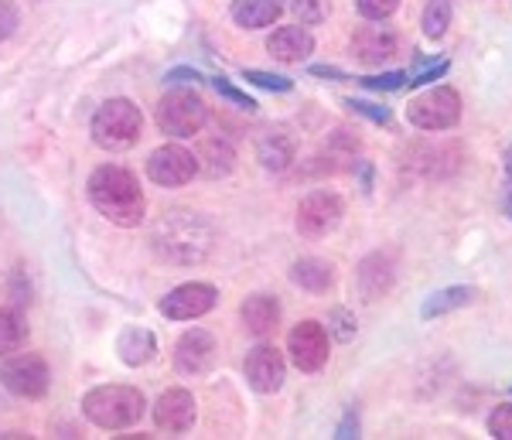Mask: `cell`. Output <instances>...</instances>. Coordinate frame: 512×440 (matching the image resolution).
Here are the masks:
<instances>
[{
  "label": "cell",
  "instance_id": "obj_1",
  "mask_svg": "<svg viewBox=\"0 0 512 440\" xmlns=\"http://www.w3.org/2000/svg\"><path fill=\"white\" fill-rule=\"evenodd\" d=\"M89 202L93 209L110 219L120 229H134L144 222L147 198L140 192V181L134 171L120 168V164H103L89 174Z\"/></svg>",
  "mask_w": 512,
  "mask_h": 440
},
{
  "label": "cell",
  "instance_id": "obj_2",
  "mask_svg": "<svg viewBox=\"0 0 512 440\" xmlns=\"http://www.w3.org/2000/svg\"><path fill=\"white\" fill-rule=\"evenodd\" d=\"M151 243H154V253H158L164 263L192 267V263H202L205 256L212 253L216 232H212L209 222L195 212H168L158 226H154Z\"/></svg>",
  "mask_w": 512,
  "mask_h": 440
},
{
  "label": "cell",
  "instance_id": "obj_3",
  "mask_svg": "<svg viewBox=\"0 0 512 440\" xmlns=\"http://www.w3.org/2000/svg\"><path fill=\"white\" fill-rule=\"evenodd\" d=\"M144 393L134 386H96L82 396V413H86L89 423L103 430H123L134 427V423L144 417Z\"/></svg>",
  "mask_w": 512,
  "mask_h": 440
},
{
  "label": "cell",
  "instance_id": "obj_4",
  "mask_svg": "<svg viewBox=\"0 0 512 440\" xmlns=\"http://www.w3.org/2000/svg\"><path fill=\"white\" fill-rule=\"evenodd\" d=\"M140 127H144V116H140L137 103L106 99L93 116V140L103 151H130L140 140Z\"/></svg>",
  "mask_w": 512,
  "mask_h": 440
},
{
  "label": "cell",
  "instance_id": "obj_5",
  "mask_svg": "<svg viewBox=\"0 0 512 440\" xmlns=\"http://www.w3.org/2000/svg\"><path fill=\"white\" fill-rule=\"evenodd\" d=\"M154 120H158V127L168 137L185 140V137H195L198 130L205 127V120H209V110H205L202 96L192 93V89H171V93L158 103V113H154Z\"/></svg>",
  "mask_w": 512,
  "mask_h": 440
},
{
  "label": "cell",
  "instance_id": "obj_6",
  "mask_svg": "<svg viewBox=\"0 0 512 440\" xmlns=\"http://www.w3.org/2000/svg\"><path fill=\"white\" fill-rule=\"evenodd\" d=\"M407 120L417 130H451L461 120V96L451 86H434L431 93L410 99Z\"/></svg>",
  "mask_w": 512,
  "mask_h": 440
},
{
  "label": "cell",
  "instance_id": "obj_7",
  "mask_svg": "<svg viewBox=\"0 0 512 440\" xmlns=\"http://www.w3.org/2000/svg\"><path fill=\"white\" fill-rule=\"evenodd\" d=\"M342 215H345V205L335 192H311L297 205V232L308 239H321L338 229Z\"/></svg>",
  "mask_w": 512,
  "mask_h": 440
},
{
  "label": "cell",
  "instance_id": "obj_8",
  "mask_svg": "<svg viewBox=\"0 0 512 440\" xmlns=\"http://www.w3.org/2000/svg\"><path fill=\"white\" fill-rule=\"evenodd\" d=\"M0 379H4V386L11 389L14 396H21V400H41V396L48 393V383H52V372H48L41 355H14V359L4 365Z\"/></svg>",
  "mask_w": 512,
  "mask_h": 440
},
{
  "label": "cell",
  "instance_id": "obj_9",
  "mask_svg": "<svg viewBox=\"0 0 512 440\" xmlns=\"http://www.w3.org/2000/svg\"><path fill=\"white\" fill-rule=\"evenodd\" d=\"M147 174H151L154 185L181 188L198 174V157L192 151H185V147H178V144L158 147V151L147 157Z\"/></svg>",
  "mask_w": 512,
  "mask_h": 440
},
{
  "label": "cell",
  "instance_id": "obj_10",
  "mask_svg": "<svg viewBox=\"0 0 512 440\" xmlns=\"http://www.w3.org/2000/svg\"><path fill=\"white\" fill-rule=\"evenodd\" d=\"M287 352L301 372H318L328 362V331L318 321H301L287 335Z\"/></svg>",
  "mask_w": 512,
  "mask_h": 440
},
{
  "label": "cell",
  "instance_id": "obj_11",
  "mask_svg": "<svg viewBox=\"0 0 512 440\" xmlns=\"http://www.w3.org/2000/svg\"><path fill=\"white\" fill-rule=\"evenodd\" d=\"M219 294L212 284H181L161 301V314L168 321H195L216 307Z\"/></svg>",
  "mask_w": 512,
  "mask_h": 440
},
{
  "label": "cell",
  "instance_id": "obj_12",
  "mask_svg": "<svg viewBox=\"0 0 512 440\" xmlns=\"http://www.w3.org/2000/svg\"><path fill=\"white\" fill-rule=\"evenodd\" d=\"M243 369H246V383L263 396L277 393V389L284 386V376H287V362L274 345H256L253 352L246 355Z\"/></svg>",
  "mask_w": 512,
  "mask_h": 440
},
{
  "label": "cell",
  "instance_id": "obj_13",
  "mask_svg": "<svg viewBox=\"0 0 512 440\" xmlns=\"http://www.w3.org/2000/svg\"><path fill=\"white\" fill-rule=\"evenodd\" d=\"M216 362V338L202 328H192L175 345V369L181 376H202Z\"/></svg>",
  "mask_w": 512,
  "mask_h": 440
},
{
  "label": "cell",
  "instance_id": "obj_14",
  "mask_svg": "<svg viewBox=\"0 0 512 440\" xmlns=\"http://www.w3.org/2000/svg\"><path fill=\"white\" fill-rule=\"evenodd\" d=\"M393 280H396V263L390 253H369L359 263V270H355V287H359V297L366 304H376L379 297L390 294Z\"/></svg>",
  "mask_w": 512,
  "mask_h": 440
},
{
  "label": "cell",
  "instance_id": "obj_15",
  "mask_svg": "<svg viewBox=\"0 0 512 440\" xmlns=\"http://www.w3.org/2000/svg\"><path fill=\"white\" fill-rule=\"evenodd\" d=\"M154 423L168 434H185L195 423V396L188 389H168L158 403H154Z\"/></svg>",
  "mask_w": 512,
  "mask_h": 440
},
{
  "label": "cell",
  "instance_id": "obj_16",
  "mask_svg": "<svg viewBox=\"0 0 512 440\" xmlns=\"http://www.w3.org/2000/svg\"><path fill=\"white\" fill-rule=\"evenodd\" d=\"M400 52V41L393 31H386L383 24H366V28L355 31L352 38V55L366 65H383Z\"/></svg>",
  "mask_w": 512,
  "mask_h": 440
},
{
  "label": "cell",
  "instance_id": "obj_17",
  "mask_svg": "<svg viewBox=\"0 0 512 440\" xmlns=\"http://www.w3.org/2000/svg\"><path fill=\"white\" fill-rule=\"evenodd\" d=\"M267 52L277 58V62L297 65L304 62L311 52H315V38L304 24H287V28H277L274 35L267 38Z\"/></svg>",
  "mask_w": 512,
  "mask_h": 440
},
{
  "label": "cell",
  "instance_id": "obj_18",
  "mask_svg": "<svg viewBox=\"0 0 512 440\" xmlns=\"http://www.w3.org/2000/svg\"><path fill=\"white\" fill-rule=\"evenodd\" d=\"M465 154H461L458 144H427V147H414V161L410 168H420L424 178H448L461 168Z\"/></svg>",
  "mask_w": 512,
  "mask_h": 440
},
{
  "label": "cell",
  "instance_id": "obj_19",
  "mask_svg": "<svg viewBox=\"0 0 512 440\" xmlns=\"http://www.w3.org/2000/svg\"><path fill=\"white\" fill-rule=\"evenodd\" d=\"M239 314H243V325L250 328L253 335L267 338V335H274L280 325V301L270 294H253V297H246Z\"/></svg>",
  "mask_w": 512,
  "mask_h": 440
},
{
  "label": "cell",
  "instance_id": "obj_20",
  "mask_svg": "<svg viewBox=\"0 0 512 440\" xmlns=\"http://www.w3.org/2000/svg\"><path fill=\"white\" fill-rule=\"evenodd\" d=\"M294 137L287 130H267L260 140H256V161L267 171H287L294 164Z\"/></svg>",
  "mask_w": 512,
  "mask_h": 440
},
{
  "label": "cell",
  "instance_id": "obj_21",
  "mask_svg": "<svg viewBox=\"0 0 512 440\" xmlns=\"http://www.w3.org/2000/svg\"><path fill=\"white\" fill-rule=\"evenodd\" d=\"M233 21L239 28H250V31H260V28H270L280 14H284V0H233Z\"/></svg>",
  "mask_w": 512,
  "mask_h": 440
},
{
  "label": "cell",
  "instance_id": "obj_22",
  "mask_svg": "<svg viewBox=\"0 0 512 440\" xmlns=\"http://www.w3.org/2000/svg\"><path fill=\"white\" fill-rule=\"evenodd\" d=\"M117 352H120L123 365L140 369V365H147L154 355H158V342H154V335L147 328H127L117 338Z\"/></svg>",
  "mask_w": 512,
  "mask_h": 440
},
{
  "label": "cell",
  "instance_id": "obj_23",
  "mask_svg": "<svg viewBox=\"0 0 512 440\" xmlns=\"http://www.w3.org/2000/svg\"><path fill=\"white\" fill-rule=\"evenodd\" d=\"M291 280L297 287L311 290V294H325L335 284V267L328 260H318V256H304V260L294 263Z\"/></svg>",
  "mask_w": 512,
  "mask_h": 440
},
{
  "label": "cell",
  "instance_id": "obj_24",
  "mask_svg": "<svg viewBox=\"0 0 512 440\" xmlns=\"http://www.w3.org/2000/svg\"><path fill=\"white\" fill-rule=\"evenodd\" d=\"M195 157H198V171H205L209 178H222V174L233 171L236 151L226 137H212V140H202Z\"/></svg>",
  "mask_w": 512,
  "mask_h": 440
},
{
  "label": "cell",
  "instance_id": "obj_25",
  "mask_svg": "<svg viewBox=\"0 0 512 440\" xmlns=\"http://www.w3.org/2000/svg\"><path fill=\"white\" fill-rule=\"evenodd\" d=\"M472 301H475V287H444V290H437V294L427 297L424 307H420V318L424 321L444 318V314L458 311V307H465Z\"/></svg>",
  "mask_w": 512,
  "mask_h": 440
},
{
  "label": "cell",
  "instance_id": "obj_26",
  "mask_svg": "<svg viewBox=\"0 0 512 440\" xmlns=\"http://www.w3.org/2000/svg\"><path fill=\"white\" fill-rule=\"evenodd\" d=\"M28 342V321L18 307H0V359L21 352Z\"/></svg>",
  "mask_w": 512,
  "mask_h": 440
},
{
  "label": "cell",
  "instance_id": "obj_27",
  "mask_svg": "<svg viewBox=\"0 0 512 440\" xmlns=\"http://www.w3.org/2000/svg\"><path fill=\"white\" fill-rule=\"evenodd\" d=\"M420 24H424V35L427 38H444L448 35V24H451V0H431V4L424 7V18H420Z\"/></svg>",
  "mask_w": 512,
  "mask_h": 440
},
{
  "label": "cell",
  "instance_id": "obj_28",
  "mask_svg": "<svg viewBox=\"0 0 512 440\" xmlns=\"http://www.w3.org/2000/svg\"><path fill=\"white\" fill-rule=\"evenodd\" d=\"M291 11H294V18L297 24H321L325 21V14H328V0H291Z\"/></svg>",
  "mask_w": 512,
  "mask_h": 440
},
{
  "label": "cell",
  "instance_id": "obj_29",
  "mask_svg": "<svg viewBox=\"0 0 512 440\" xmlns=\"http://www.w3.org/2000/svg\"><path fill=\"white\" fill-rule=\"evenodd\" d=\"M212 89H216V93H219L222 99H229L233 106H239V110H246V113H253V110H256L253 99L246 96V93H239V89H236L226 76H216V79H212Z\"/></svg>",
  "mask_w": 512,
  "mask_h": 440
},
{
  "label": "cell",
  "instance_id": "obj_30",
  "mask_svg": "<svg viewBox=\"0 0 512 440\" xmlns=\"http://www.w3.org/2000/svg\"><path fill=\"white\" fill-rule=\"evenodd\" d=\"M489 434L495 440H512V403H502L489 417Z\"/></svg>",
  "mask_w": 512,
  "mask_h": 440
},
{
  "label": "cell",
  "instance_id": "obj_31",
  "mask_svg": "<svg viewBox=\"0 0 512 440\" xmlns=\"http://www.w3.org/2000/svg\"><path fill=\"white\" fill-rule=\"evenodd\" d=\"M243 79H250L263 89H274V93H291V86H294L287 76H274V72H260V69H246Z\"/></svg>",
  "mask_w": 512,
  "mask_h": 440
},
{
  "label": "cell",
  "instance_id": "obj_32",
  "mask_svg": "<svg viewBox=\"0 0 512 440\" xmlns=\"http://www.w3.org/2000/svg\"><path fill=\"white\" fill-rule=\"evenodd\" d=\"M355 4H359V14L366 21H386L400 7V0H355Z\"/></svg>",
  "mask_w": 512,
  "mask_h": 440
},
{
  "label": "cell",
  "instance_id": "obj_33",
  "mask_svg": "<svg viewBox=\"0 0 512 440\" xmlns=\"http://www.w3.org/2000/svg\"><path fill=\"white\" fill-rule=\"evenodd\" d=\"M21 24V11L14 7V0H0V41H7L18 31Z\"/></svg>",
  "mask_w": 512,
  "mask_h": 440
},
{
  "label": "cell",
  "instance_id": "obj_34",
  "mask_svg": "<svg viewBox=\"0 0 512 440\" xmlns=\"http://www.w3.org/2000/svg\"><path fill=\"white\" fill-rule=\"evenodd\" d=\"M362 86H366V89H386V93H393V89H403V86H407V72H386V76H366V79H362Z\"/></svg>",
  "mask_w": 512,
  "mask_h": 440
},
{
  "label": "cell",
  "instance_id": "obj_35",
  "mask_svg": "<svg viewBox=\"0 0 512 440\" xmlns=\"http://www.w3.org/2000/svg\"><path fill=\"white\" fill-rule=\"evenodd\" d=\"M345 106H349L352 113H359V116H369L373 123H390V110H386V106L362 103V99H345Z\"/></svg>",
  "mask_w": 512,
  "mask_h": 440
},
{
  "label": "cell",
  "instance_id": "obj_36",
  "mask_svg": "<svg viewBox=\"0 0 512 440\" xmlns=\"http://www.w3.org/2000/svg\"><path fill=\"white\" fill-rule=\"evenodd\" d=\"M328 325H332V331H335V338H342V342H349V338L355 335V318L349 311H332V318H328Z\"/></svg>",
  "mask_w": 512,
  "mask_h": 440
},
{
  "label": "cell",
  "instance_id": "obj_37",
  "mask_svg": "<svg viewBox=\"0 0 512 440\" xmlns=\"http://www.w3.org/2000/svg\"><path fill=\"white\" fill-rule=\"evenodd\" d=\"M335 437H342V440H349V437H359V417H355V410H349V413H345V420L338 423Z\"/></svg>",
  "mask_w": 512,
  "mask_h": 440
},
{
  "label": "cell",
  "instance_id": "obj_38",
  "mask_svg": "<svg viewBox=\"0 0 512 440\" xmlns=\"http://www.w3.org/2000/svg\"><path fill=\"white\" fill-rule=\"evenodd\" d=\"M164 82H171V86H185V82H202V76H198V69H171L168 72V79Z\"/></svg>",
  "mask_w": 512,
  "mask_h": 440
},
{
  "label": "cell",
  "instance_id": "obj_39",
  "mask_svg": "<svg viewBox=\"0 0 512 440\" xmlns=\"http://www.w3.org/2000/svg\"><path fill=\"white\" fill-rule=\"evenodd\" d=\"M311 76H321V79H345L342 69H328V65H315L311 69Z\"/></svg>",
  "mask_w": 512,
  "mask_h": 440
},
{
  "label": "cell",
  "instance_id": "obj_40",
  "mask_svg": "<svg viewBox=\"0 0 512 440\" xmlns=\"http://www.w3.org/2000/svg\"><path fill=\"white\" fill-rule=\"evenodd\" d=\"M502 161H506V174L512 178V144L506 147V157H502Z\"/></svg>",
  "mask_w": 512,
  "mask_h": 440
},
{
  "label": "cell",
  "instance_id": "obj_41",
  "mask_svg": "<svg viewBox=\"0 0 512 440\" xmlns=\"http://www.w3.org/2000/svg\"><path fill=\"white\" fill-rule=\"evenodd\" d=\"M502 209H506V215H509V219H512V192L506 195V202H502Z\"/></svg>",
  "mask_w": 512,
  "mask_h": 440
}]
</instances>
